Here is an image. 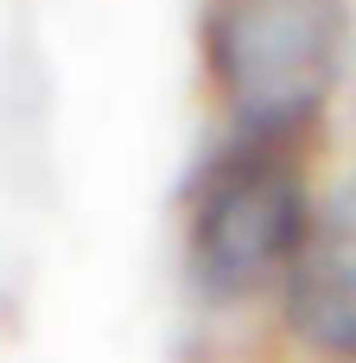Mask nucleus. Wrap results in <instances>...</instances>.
I'll return each mask as SVG.
<instances>
[{"mask_svg": "<svg viewBox=\"0 0 356 363\" xmlns=\"http://www.w3.org/2000/svg\"><path fill=\"white\" fill-rule=\"evenodd\" d=\"M306 140L236 134L217 147L185 191V268L204 300L236 306L287 287L318 217L306 191Z\"/></svg>", "mask_w": 356, "mask_h": 363, "instance_id": "f257e3e1", "label": "nucleus"}, {"mask_svg": "<svg viewBox=\"0 0 356 363\" xmlns=\"http://www.w3.org/2000/svg\"><path fill=\"white\" fill-rule=\"evenodd\" d=\"M350 51L344 0H217L204 19L210 83L223 89L236 134L306 140Z\"/></svg>", "mask_w": 356, "mask_h": 363, "instance_id": "f03ea898", "label": "nucleus"}, {"mask_svg": "<svg viewBox=\"0 0 356 363\" xmlns=\"http://www.w3.org/2000/svg\"><path fill=\"white\" fill-rule=\"evenodd\" d=\"M287 325L312 351L356 363V198L312 230L299 268L287 274Z\"/></svg>", "mask_w": 356, "mask_h": 363, "instance_id": "7ed1b4c3", "label": "nucleus"}]
</instances>
